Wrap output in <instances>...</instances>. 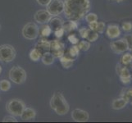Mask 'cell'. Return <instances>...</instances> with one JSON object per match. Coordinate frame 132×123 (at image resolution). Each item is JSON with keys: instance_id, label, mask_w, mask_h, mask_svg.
Here are the masks:
<instances>
[{"instance_id": "cell-1", "label": "cell", "mask_w": 132, "mask_h": 123, "mask_svg": "<svg viewBox=\"0 0 132 123\" xmlns=\"http://www.w3.org/2000/svg\"><path fill=\"white\" fill-rule=\"evenodd\" d=\"M90 9L89 0H64L63 12L70 21H79Z\"/></svg>"}, {"instance_id": "cell-2", "label": "cell", "mask_w": 132, "mask_h": 123, "mask_svg": "<svg viewBox=\"0 0 132 123\" xmlns=\"http://www.w3.org/2000/svg\"><path fill=\"white\" fill-rule=\"evenodd\" d=\"M49 104L51 108L59 116L66 115L70 110L69 104L65 97L60 92H56L53 95L50 99Z\"/></svg>"}, {"instance_id": "cell-3", "label": "cell", "mask_w": 132, "mask_h": 123, "mask_svg": "<svg viewBox=\"0 0 132 123\" xmlns=\"http://www.w3.org/2000/svg\"><path fill=\"white\" fill-rule=\"evenodd\" d=\"M26 105L24 102L19 99H12L7 103L6 108L8 113L14 117H21Z\"/></svg>"}, {"instance_id": "cell-4", "label": "cell", "mask_w": 132, "mask_h": 123, "mask_svg": "<svg viewBox=\"0 0 132 123\" xmlns=\"http://www.w3.org/2000/svg\"><path fill=\"white\" fill-rule=\"evenodd\" d=\"M16 50L10 44L0 45V61L3 62H11L16 58Z\"/></svg>"}, {"instance_id": "cell-5", "label": "cell", "mask_w": 132, "mask_h": 123, "mask_svg": "<svg viewBox=\"0 0 132 123\" xmlns=\"http://www.w3.org/2000/svg\"><path fill=\"white\" fill-rule=\"evenodd\" d=\"M9 78L13 83L17 85L22 84L26 80V72L22 67L15 66L9 71Z\"/></svg>"}, {"instance_id": "cell-6", "label": "cell", "mask_w": 132, "mask_h": 123, "mask_svg": "<svg viewBox=\"0 0 132 123\" xmlns=\"http://www.w3.org/2000/svg\"><path fill=\"white\" fill-rule=\"evenodd\" d=\"M21 33L23 37L26 39L33 40L35 39L39 35V27L34 22H30L24 26Z\"/></svg>"}, {"instance_id": "cell-7", "label": "cell", "mask_w": 132, "mask_h": 123, "mask_svg": "<svg viewBox=\"0 0 132 123\" xmlns=\"http://www.w3.org/2000/svg\"><path fill=\"white\" fill-rule=\"evenodd\" d=\"M47 11L53 17H56L63 12L64 10V1L63 0H50L49 3L46 6Z\"/></svg>"}, {"instance_id": "cell-8", "label": "cell", "mask_w": 132, "mask_h": 123, "mask_svg": "<svg viewBox=\"0 0 132 123\" xmlns=\"http://www.w3.org/2000/svg\"><path fill=\"white\" fill-rule=\"evenodd\" d=\"M49 52L51 53L54 58H60L62 56L64 55L65 53V47L64 44L58 40H53L50 42V50Z\"/></svg>"}, {"instance_id": "cell-9", "label": "cell", "mask_w": 132, "mask_h": 123, "mask_svg": "<svg viewBox=\"0 0 132 123\" xmlns=\"http://www.w3.org/2000/svg\"><path fill=\"white\" fill-rule=\"evenodd\" d=\"M110 47L112 51L117 54L123 53L129 49L128 44H127L125 39L112 41V42L110 44Z\"/></svg>"}, {"instance_id": "cell-10", "label": "cell", "mask_w": 132, "mask_h": 123, "mask_svg": "<svg viewBox=\"0 0 132 123\" xmlns=\"http://www.w3.org/2000/svg\"><path fill=\"white\" fill-rule=\"evenodd\" d=\"M71 118L76 122H85L89 121V115L86 111L76 108L72 111Z\"/></svg>"}, {"instance_id": "cell-11", "label": "cell", "mask_w": 132, "mask_h": 123, "mask_svg": "<svg viewBox=\"0 0 132 123\" xmlns=\"http://www.w3.org/2000/svg\"><path fill=\"white\" fill-rule=\"evenodd\" d=\"M52 15L47 10H39L36 12L34 16L35 21L39 24H48L50 19L52 18Z\"/></svg>"}, {"instance_id": "cell-12", "label": "cell", "mask_w": 132, "mask_h": 123, "mask_svg": "<svg viewBox=\"0 0 132 123\" xmlns=\"http://www.w3.org/2000/svg\"><path fill=\"white\" fill-rule=\"evenodd\" d=\"M35 48L43 55V54H44L45 53L49 52L50 42L46 39H44V37H42V39H40L39 40V42L35 44Z\"/></svg>"}, {"instance_id": "cell-13", "label": "cell", "mask_w": 132, "mask_h": 123, "mask_svg": "<svg viewBox=\"0 0 132 123\" xmlns=\"http://www.w3.org/2000/svg\"><path fill=\"white\" fill-rule=\"evenodd\" d=\"M106 34L108 38L110 39H116L121 35V30L119 26L117 25H110L108 26L106 30Z\"/></svg>"}, {"instance_id": "cell-14", "label": "cell", "mask_w": 132, "mask_h": 123, "mask_svg": "<svg viewBox=\"0 0 132 123\" xmlns=\"http://www.w3.org/2000/svg\"><path fill=\"white\" fill-rule=\"evenodd\" d=\"M63 23H64V21H62V18L57 17V16L54 17H52V18L48 21V25L50 26V28H51L52 30H53V31L57 30L61 28H63Z\"/></svg>"}, {"instance_id": "cell-15", "label": "cell", "mask_w": 132, "mask_h": 123, "mask_svg": "<svg viewBox=\"0 0 132 123\" xmlns=\"http://www.w3.org/2000/svg\"><path fill=\"white\" fill-rule=\"evenodd\" d=\"M35 116H36V112L35 111V109L31 108H25V109L21 115V120L27 121H31L35 119Z\"/></svg>"}, {"instance_id": "cell-16", "label": "cell", "mask_w": 132, "mask_h": 123, "mask_svg": "<svg viewBox=\"0 0 132 123\" xmlns=\"http://www.w3.org/2000/svg\"><path fill=\"white\" fill-rule=\"evenodd\" d=\"M120 76V80L123 84L126 85V84H129L130 80H131V74L129 71V69L127 67H122L121 70L120 71V73L118 74Z\"/></svg>"}, {"instance_id": "cell-17", "label": "cell", "mask_w": 132, "mask_h": 123, "mask_svg": "<svg viewBox=\"0 0 132 123\" xmlns=\"http://www.w3.org/2000/svg\"><path fill=\"white\" fill-rule=\"evenodd\" d=\"M126 99L124 97H121L119 99H116L113 100L112 103V108L115 110H121V109L124 108L127 104Z\"/></svg>"}, {"instance_id": "cell-18", "label": "cell", "mask_w": 132, "mask_h": 123, "mask_svg": "<svg viewBox=\"0 0 132 123\" xmlns=\"http://www.w3.org/2000/svg\"><path fill=\"white\" fill-rule=\"evenodd\" d=\"M54 58H55L53 57V54L50 52H48V53H45L44 54L42 55L41 61L44 65L49 66V65H52L54 62Z\"/></svg>"}, {"instance_id": "cell-19", "label": "cell", "mask_w": 132, "mask_h": 123, "mask_svg": "<svg viewBox=\"0 0 132 123\" xmlns=\"http://www.w3.org/2000/svg\"><path fill=\"white\" fill-rule=\"evenodd\" d=\"M52 29L50 28L49 25L47 24H43V26L39 29V35L41 36V37H47L49 36L52 33Z\"/></svg>"}, {"instance_id": "cell-20", "label": "cell", "mask_w": 132, "mask_h": 123, "mask_svg": "<svg viewBox=\"0 0 132 123\" xmlns=\"http://www.w3.org/2000/svg\"><path fill=\"white\" fill-rule=\"evenodd\" d=\"M60 62L61 64L62 65V67L64 68H70L72 65H73V62H74V59H72L69 57L66 56L65 54L63 56H62L60 58Z\"/></svg>"}, {"instance_id": "cell-21", "label": "cell", "mask_w": 132, "mask_h": 123, "mask_svg": "<svg viewBox=\"0 0 132 123\" xmlns=\"http://www.w3.org/2000/svg\"><path fill=\"white\" fill-rule=\"evenodd\" d=\"M77 27H78V25H77V22L76 21H70L67 22H64L63 23V29H64L65 31H67V32H70V31L76 30Z\"/></svg>"}, {"instance_id": "cell-22", "label": "cell", "mask_w": 132, "mask_h": 123, "mask_svg": "<svg viewBox=\"0 0 132 123\" xmlns=\"http://www.w3.org/2000/svg\"><path fill=\"white\" fill-rule=\"evenodd\" d=\"M79 52H80V49L78 48V46H76L75 44L74 46H72L71 48H69L68 50V53H67V57H69L72 59H75L76 58H77V56L79 55Z\"/></svg>"}, {"instance_id": "cell-23", "label": "cell", "mask_w": 132, "mask_h": 123, "mask_svg": "<svg viewBox=\"0 0 132 123\" xmlns=\"http://www.w3.org/2000/svg\"><path fill=\"white\" fill-rule=\"evenodd\" d=\"M41 57H42V54L40 53L35 48H33L30 52V60L33 61V62H37V61H39V59L41 58Z\"/></svg>"}, {"instance_id": "cell-24", "label": "cell", "mask_w": 132, "mask_h": 123, "mask_svg": "<svg viewBox=\"0 0 132 123\" xmlns=\"http://www.w3.org/2000/svg\"><path fill=\"white\" fill-rule=\"evenodd\" d=\"M98 38V33L97 31L94 30H91L90 29L89 30V32L87 35V37H86V39H87L89 42H95Z\"/></svg>"}, {"instance_id": "cell-25", "label": "cell", "mask_w": 132, "mask_h": 123, "mask_svg": "<svg viewBox=\"0 0 132 123\" xmlns=\"http://www.w3.org/2000/svg\"><path fill=\"white\" fill-rule=\"evenodd\" d=\"M11 89V83L9 80H0V90L3 92H7Z\"/></svg>"}, {"instance_id": "cell-26", "label": "cell", "mask_w": 132, "mask_h": 123, "mask_svg": "<svg viewBox=\"0 0 132 123\" xmlns=\"http://www.w3.org/2000/svg\"><path fill=\"white\" fill-rule=\"evenodd\" d=\"M132 62V54L127 53H125L121 58V63L123 65H128Z\"/></svg>"}, {"instance_id": "cell-27", "label": "cell", "mask_w": 132, "mask_h": 123, "mask_svg": "<svg viewBox=\"0 0 132 123\" xmlns=\"http://www.w3.org/2000/svg\"><path fill=\"white\" fill-rule=\"evenodd\" d=\"M78 48L80 50H81V51H88L90 48V44H89V42L85 41V40L80 41V42L78 44Z\"/></svg>"}, {"instance_id": "cell-28", "label": "cell", "mask_w": 132, "mask_h": 123, "mask_svg": "<svg viewBox=\"0 0 132 123\" xmlns=\"http://www.w3.org/2000/svg\"><path fill=\"white\" fill-rule=\"evenodd\" d=\"M85 17V21H87L88 23L98 21V16L97 14H95V13H88V14H86Z\"/></svg>"}, {"instance_id": "cell-29", "label": "cell", "mask_w": 132, "mask_h": 123, "mask_svg": "<svg viewBox=\"0 0 132 123\" xmlns=\"http://www.w3.org/2000/svg\"><path fill=\"white\" fill-rule=\"evenodd\" d=\"M105 23L104 22H98V26H97V30L96 31L98 33V34H102L103 33V31L105 30Z\"/></svg>"}, {"instance_id": "cell-30", "label": "cell", "mask_w": 132, "mask_h": 123, "mask_svg": "<svg viewBox=\"0 0 132 123\" xmlns=\"http://www.w3.org/2000/svg\"><path fill=\"white\" fill-rule=\"evenodd\" d=\"M121 27H122V29H123V30L128 32V31H130L132 30V23L131 22H129V21L123 22L121 25Z\"/></svg>"}, {"instance_id": "cell-31", "label": "cell", "mask_w": 132, "mask_h": 123, "mask_svg": "<svg viewBox=\"0 0 132 123\" xmlns=\"http://www.w3.org/2000/svg\"><path fill=\"white\" fill-rule=\"evenodd\" d=\"M122 97H124L128 103L129 102L131 103L132 102V89H130L127 90V92L125 94L124 96H122Z\"/></svg>"}, {"instance_id": "cell-32", "label": "cell", "mask_w": 132, "mask_h": 123, "mask_svg": "<svg viewBox=\"0 0 132 123\" xmlns=\"http://www.w3.org/2000/svg\"><path fill=\"white\" fill-rule=\"evenodd\" d=\"M3 122H17L16 118L14 116H7L3 119Z\"/></svg>"}, {"instance_id": "cell-33", "label": "cell", "mask_w": 132, "mask_h": 123, "mask_svg": "<svg viewBox=\"0 0 132 123\" xmlns=\"http://www.w3.org/2000/svg\"><path fill=\"white\" fill-rule=\"evenodd\" d=\"M68 40H69L70 42L74 45L79 43V39L76 36V35H70L69 36H68Z\"/></svg>"}, {"instance_id": "cell-34", "label": "cell", "mask_w": 132, "mask_h": 123, "mask_svg": "<svg viewBox=\"0 0 132 123\" xmlns=\"http://www.w3.org/2000/svg\"><path fill=\"white\" fill-rule=\"evenodd\" d=\"M89 29H87V28H85V27H83V28H81L79 30V33L81 36V38L83 39H86V37H87V35H88V32H89Z\"/></svg>"}, {"instance_id": "cell-35", "label": "cell", "mask_w": 132, "mask_h": 123, "mask_svg": "<svg viewBox=\"0 0 132 123\" xmlns=\"http://www.w3.org/2000/svg\"><path fill=\"white\" fill-rule=\"evenodd\" d=\"M124 39L126 41L127 44H128L129 49H130L132 48V35H126Z\"/></svg>"}, {"instance_id": "cell-36", "label": "cell", "mask_w": 132, "mask_h": 123, "mask_svg": "<svg viewBox=\"0 0 132 123\" xmlns=\"http://www.w3.org/2000/svg\"><path fill=\"white\" fill-rule=\"evenodd\" d=\"M64 32H65V30L63 28H61V29H59L57 30H55L54 31V34H55V36L57 38H62L63 35H64Z\"/></svg>"}, {"instance_id": "cell-37", "label": "cell", "mask_w": 132, "mask_h": 123, "mask_svg": "<svg viewBox=\"0 0 132 123\" xmlns=\"http://www.w3.org/2000/svg\"><path fill=\"white\" fill-rule=\"evenodd\" d=\"M97 26H98V21H93L89 23V27L91 30H94L96 31L97 30Z\"/></svg>"}, {"instance_id": "cell-38", "label": "cell", "mask_w": 132, "mask_h": 123, "mask_svg": "<svg viewBox=\"0 0 132 123\" xmlns=\"http://www.w3.org/2000/svg\"><path fill=\"white\" fill-rule=\"evenodd\" d=\"M36 2H37L39 5H41V6H47L48 4L49 3L50 0H36Z\"/></svg>"}, {"instance_id": "cell-39", "label": "cell", "mask_w": 132, "mask_h": 123, "mask_svg": "<svg viewBox=\"0 0 132 123\" xmlns=\"http://www.w3.org/2000/svg\"><path fill=\"white\" fill-rule=\"evenodd\" d=\"M1 73H2V67L0 66V74H1Z\"/></svg>"}, {"instance_id": "cell-40", "label": "cell", "mask_w": 132, "mask_h": 123, "mask_svg": "<svg viewBox=\"0 0 132 123\" xmlns=\"http://www.w3.org/2000/svg\"><path fill=\"white\" fill-rule=\"evenodd\" d=\"M130 51H131V53H132V48H130Z\"/></svg>"}, {"instance_id": "cell-41", "label": "cell", "mask_w": 132, "mask_h": 123, "mask_svg": "<svg viewBox=\"0 0 132 123\" xmlns=\"http://www.w3.org/2000/svg\"><path fill=\"white\" fill-rule=\"evenodd\" d=\"M0 30H1V26H0Z\"/></svg>"}, {"instance_id": "cell-42", "label": "cell", "mask_w": 132, "mask_h": 123, "mask_svg": "<svg viewBox=\"0 0 132 123\" xmlns=\"http://www.w3.org/2000/svg\"><path fill=\"white\" fill-rule=\"evenodd\" d=\"M131 80H132V75H131Z\"/></svg>"}]
</instances>
